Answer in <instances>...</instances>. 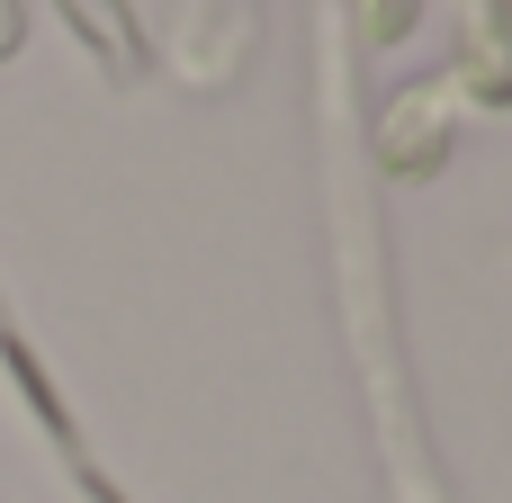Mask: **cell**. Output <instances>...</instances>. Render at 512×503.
Instances as JSON below:
<instances>
[]
</instances>
